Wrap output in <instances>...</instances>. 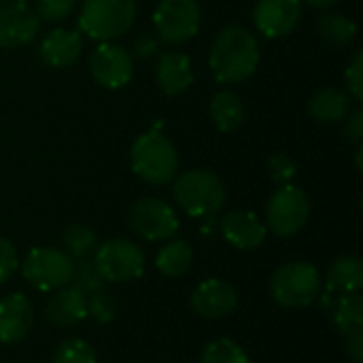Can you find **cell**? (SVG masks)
<instances>
[{"label":"cell","mask_w":363,"mask_h":363,"mask_svg":"<svg viewBox=\"0 0 363 363\" xmlns=\"http://www.w3.org/2000/svg\"><path fill=\"white\" fill-rule=\"evenodd\" d=\"M208 66L223 85H236L251 79L259 66L257 38L242 26H225L211 45Z\"/></svg>","instance_id":"1"},{"label":"cell","mask_w":363,"mask_h":363,"mask_svg":"<svg viewBox=\"0 0 363 363\" xmlns=\"http://www.w3.org/2000/svg\"><path fill=\"white\" fill-rule=\"evenodd\" d=\"M130 166L143 183L164 187L177 177L179 153L166 134L160 130H149L134 140L130 149Z\"/></svg>","instance_id":"2"},{"label":"cell","mask_w":363,"mask_h":363,"mask_svg":"<svg viewBox=\"0 0 363 363\" xmlns=\"http://www.w3.org/2000/svg\"><path fill=\"white\" fill-rule=\"evenodd\" d=\"M177 204L189 217H213L225 204V187L221 179L204 168L185 170L172 187Z\"/></svg>","instance_id":"3"},{"label":"cell","mask_w":363,"mask_h":363,"mask_svg":"<svg viewBox=\"0 0 363 363\" xmlns=\"http://www.w3.org/2000/svg\"><path fill=\"white\" fill-rule=\"evenodd\" d=\"M136 17V0H83L79 32L106 43L123 36Z\"/></svg>","instance_id":"4"},{"label":"cell","mask_w":363,"mask_h":363,"mask_svg":"<svg viewBox=\"0 0 363 363\" xmlns=\"http://www.w3.org/2000/svg\"><path fill=\"white\" fill-rule=\"evenodd\" d=\"M270 294L285 308H306L321 294L319 270L308 262H289L272 274Z\"/></svg>","instance_id":"5"},{"label":"cell","mask_w":363,"mask_h":363,"mask_svg":"<svg viewBox=\"0 0 363 363\" xmlns=\"http://www.w3.org/2000/svg\"><path fill=\"white\" fill-rule=\"evenodd\" d=\"M74 262L66 251L53 247L32 249L21 266L23 279L38 291H57L72 281Z\"/></svg>","instance_id":"6"},{"label":"cell","mask_w":363,"mask_h":363,"mask_svg":"<svg viewBox=\"0 0 363 363\" xmlns=\"http://www.w3.org/2000/svg\"><path fill=\"white\" fill-rule=\"evenodd\" d=\"M153 26L162 43L183 45L191 40L202 26L198 0H160L153 11Z\"/></svg>","instance_id":"7"},{"label":"cell","mask_w":363,"mask_h":363,"mask_svg":"<svg viewBox=\"0 0 363 363\" xmlns=\"http://www.w3.org/2000/svg\"><path fill=\"white\" fill-rule=\"evenodd\" d=\"M308 217H311V200L294 183L281 185L268 200L266 221L277 236L287 238L298 234L306 225Z\"/></svg>","instance_id":"8"},{"label":"cell","mask_w":363,"mask_h":363,"mask_svg":"<svg viewBox=\"0 0 363 363\" xmlns=\"http://www.w3.org/2000/svg\"><path fill=\"white\" fill-rule=\"evenodd\" d=\"M94 264L104 283H130L140 279L145 272L143 251L125 238H115L100 245L96 249Z\"/></svg>","instance_id":"9"},{"label":"cell","mask_w":363,"mask_h":363,"mask_svg":"<svg viewBox=\"0 0 363 363\" xmlns=\"http://www.w3.org/2000/svg\"><path fill=\"white\" fill-rule=\"evenodd\" d=\"M130 230L151 242L168 240L179 230V217L174 208L160 198H140L128 211Z\"/></svg>","instance_id":"10"},{"label":"cell","mask_w":363,"mask_h":363,"mask_svg":"<svg viewBox=\"0 0 363 363\" xmlns=\"http://www.w3.org/2000/svg\"><path fill=\"white\" fill-rule=\"evenodd\" d=\"M89 74L104 89H121L132 81L134 60L130 51L111 40L100 43L89 55Z\"/></svg>","instance_id":"11"},{"label":"cell","mask_w":363,"mask_h":363,"mask_svg":"<svg viewBox=\"0 0 363 363\" xmlns=\"http://www.w3.org/2000/svg\"><path fill=\"white\" fill-rule=\"evenodd\" d=\"M300 19V0H257L253 9V23L264 38H283L291 34Z\"/></svg>","instance_id":"12"},{"label":"cell","mask_w":363,"mask_h":363,"mask_svg":"<svg viewBox=\"0 0 363 363\" xmlns=\"http://www.w3.org/2000/svg\"><path fill=\"white\" fill-rule=\"evenodd\" d=\"M40 30V19L26 2H6L0 9V47L17 49L30 45Z\"/></svg>","instance_id":"13"},{"label":"cell","mask_w":363,"mask_h":363,"mask_svg":"<svg viewBox=\"0 0 363 363\" xmlns=\"http://www.w3.org/2000/svg\"><path fill=\"white\" fill-rule=\"evenodd\" d=\"M238 306L236 289L221 279H208L191 294V308L204 319H221L234 313Z\"/></svg>","instance_id":"14"},{"label":"cell","mask_w":363,"mask_h":363,"mask_svg":"<svg viewBox=\"0 0 363 363\" xmlns=\"http://www.w3.org/2000/svg\"><path fill=\"white\" fill-rule=\"evenodd\" d=\"M34 323V306L23 294L0 300V345H15L28 336Z\"/></svg>","instance_id":"15"},{"label":"cell","mask_w":363,"mask_h":363,"mask_svg":"<svg viewBox=\"0 0 363 363\" xmlns=\"http://www.w3.org/2000/svg\"><path fill=\"white\" fill-rule=\"evenodd\" d=\"M221 236L240 251H253L266 240V225L251 211H230L221 217Z\"/></svg>","instance_id":"16"},{"label":"cell","mask_w":363,"mask_h":363,"mask_svg":"<svg viewBox=\"0 0 363 363\" xmlns=\"http://www.w3.org/2000/svg\"><path fill=\"white\" fill-rule=\"evenodd\" d=\"M155 83L166 96H179L194 85V68L189 55L181 51H164L155 62Z\"/></svg>","instance_id":"17"},{"label":"cell","mask_w":363,"mask_h":363,"mask_svg":"<svg viewBox=\"0 0 363 363\" xmlns=\"http://www.w3.org/2000/svg\"><path fill=\"white\" fill-rule=\"evenodd\" d=\"M40 60L51 68H68L72 66L81 51H83V38L79 30H66L55 28L51 30L43 43H40Z\"/></svg>","instance_id":"18"},{"label":"cell","mask_w":363,"mask_h":363,"mask_svg":"<svg viewBox=\"0 0 363 363\" xmlns=\"http://www.w3.org/2000/svg\"><path fill=\"white\" fill-rule=\"evenodd\" d=\"M363 287V264L359 257L342 255L334 259L328 268V291L323 304L332 308V304L347 294H357Z\"/></svg>","instance_id":"19"},{"label":"cell","mask_w":363,"mask_h":363,"mask_svg":"<svg viewBox=\"0 0 363 363\" xmlns=\"http://www.w3.org/2000/svg\"><path fill=\"white\" fill-rule=\"evenodd\" d=\"M45 315L55 328H72L87 317L85 296L74 287H62L47 300Z\"/></svg>","instance_id":"20"},{"label":"cell","mask_w":363,"mask_h":363,"mask_svg":"<svg viewBox=\"0 0 363 363\" xmlns=\"http://www.w3.org/2000/svg\"><path fill=\"white\" fill-rule=\"evenodd\" d=\"M351 113V96L338 87H323L308 100V115L321 123H340Z\"/></svg>","instance_id":"21"},{"label":"cell","mask_w":363,"mask_h":363,"mask_svg":"<svg viewBox=\"0 0 363 363\" xmlns=\"http://www.w3.org/2000/svg\"><path fill=\"white\" fill-rule=\"evenodd\" d=\"M211 119L219 132H236L245 121V102L232 89H221L211 98Z\"/></svg>","instance_id":"22"},{"label":"cell","mask_w":363,"mask_h":363,"mask_svg":"<svg viewBox=\"0 0 363 363\" xmlns=\"http://www.w3.org/2000/svg\"><path fill=\"white\" fill-rule=\"evenodd\" d=\"M194 262V253L187 240H170L166 247L160 249L157 257H155V268L168 277V279H177L183 277Z\"/></svg>","instance_id":"23"},{"label":"cell","mask_w":363,"mask_h":363,"mask_svg":"<svg viewBox=\"0 0 363 363\" xmlns=\"http://www.w3.org/2000/svg\"><path fill=\"white\" fill-rule=\"evenodd\" d=\"M319 34L325 43H330L332 47H347L355 40L357 36V23L342 15V13H323L319 17Z\"/></svg>","instance_id":"24"},{"label":"cell","mask_w":363,"mask_h":363,"mask_svg":"<svg viewBox=\"0 0 363 363\" xmlns=\"http://www.w3.org/2000/svg\"><path fill=\"white\" fill-rule=\"evenodd\" d=\"M330 311H332V317H334V325L342 336L363 328V300L359 291L340 296L332 304Z\"/></svg>","instance_id":"25"},{"label":"cell","mask_w":363,"mask_h":363,"mask_svg":"<svg viewBox=\"0 0 363 363\" xmlns=\"http://www.w3.org/2000/svg\"><path fill=\"white\" fill-rule=\"evenodd\" d=\"M62 240H64L66 253L77 259H85L89 253H94L98 249V238H96L94 230L87 225H79V223L66 228Z\"/></svg>","instance_id":"26"},{"label":"cell","mask_w":363,"mask_h":363,"mask_svg":"<svg viewBox=\"0 0 363 363\" xmlns=\"http://www.w3.org/2000/svg\"><path fill=\"white\" fill-rule=\"evenodd\" d=\"M202 363H249V357L240 345L230 338H219L206 345L202 353Z\"/></svg>","instance_id":"27"},{"label":"cell","mask_w":363,"mask_h":363,"mask_svg":"<svg viewBox=\"0 0 363 363\" xmlns=\"http://www.w3.org/2000/svg\"><path fill=\"white\" fill-rule=\"evenodd\" d=\"M53 363H96V351L87 340L68 338L57 345Z\"/></svg>","instance_id":"28"},{"label":"cell","mask_w":363,"mask_h":363,"mask_svg":"<svg viewBox=\"0 0 363 363\" xmlns=\"http://www.w3.org/2000/svg\"><path fill=\"white\" fill-rule=\"evenodd\" d=\"M72 287L79 289L83 296L91 294V291H98L104 287V279L102 274L98 272L96 264L94 262H87V259H81L77 266H74V272H72Z\"/></svg>","instance_id":"29"},{"label":"cell","mask_w":363,"mask_h":363,"mask_svg":"<svg viewBox=\"0 0 363 363\" xmlns=\"http://www.w3.org/2000/svg\"><path fill=\"white\" fill-rule=\"evenodd\" d=\"M85 302H87V315L91 319H96L98 323H108L117 315V304H115V300L104 289L87 294Z\"/></svg>","instance_id":"30"},{"label":"cell","mask_w":363,"mask_h":363,"mask_svg":"<svg viewBox=\"0 0 363 363\" xmlns=\"http://www.w3.org/2000/svg\"><path fill=\"white\" fill-rule=\"evenodd\" d=\"M74 4L77 0H34V13L43 21L57 23L70 17V13L74 11Z\"/></svg>","instance_id":"31"},{"label":"cell","mask_w":363,"mask_h":363,"mask_svg":"<svg viewBox=\"0 0 363 363\" xmlns=\"http://www.w3.org/2000/svg\"><path fill=\"white\" fill-rule=\"evenodd\" d=\"M268 172H270V179L277 185H287V183H291L296 179L298 164L287 153H274L268 160Z\"/></svg>","instance_id":"32"},{"label":"cell","mask_w":363,"mask_h":363,"mask_svg":"<svg viewBox=\"0 0 363 363\" xmlns=\"http://www.w3.org/2000/svg\"><path fill=\"white\" fill-rule=\"evenodd\" d=\"M345 79H347V94L355 100V102H362L363 100V51L359 49L355 55H353V60H351V64H349V68H347V72H345Z\"/></svg>","instance_id":"33"},{"label":"cell","mask_w":363,"mask_h":363,"mask_svg":"<svg viewBox=\"0 0 363 363\" xmlns=\"http://www.w3.org/2000/svg\"><path fill=\"white\" fill-rule=\"evenodd\" d=\"M17 266H19L17 249L13 247L11 240L0 238V285L13 277V272L17 270Z\"/></svg>","instance_id":"34"},{"label":"cell","mask_w":363,"mask_h":363,"mask_svg":"<svg viewBox=\"0 0 363 363\" xmlns=\"http://www.w3.org/2000/svg\"><path fill=\"white\" fill-rule=\"evenodd\" d=\"M157 51H160V38L153 32H143L134 40V55L138 60H149V57L157 55Z\"/></svg>","instance_id":"35"},{"label":"cell","mask_w":363,"mask_h":363,"mask_svg":"<svg viewBox=\"0 0 363 363\" xmlns=\"http://www.w3.org/2000/svg\"><path fill=\"white\" fill-rule=\"evenodd\" d=\"M345 136L355 143L357 147L363 143V108L357 106L347 115V125H345Z\"/></svg>","instance_id":"36"},{"label":"cell","mask_w":363,"mask_h":363,"mask_svg":"<svg viewBox=\"0 0 363 363\" xmlns=\"http://www.w3.org/2000/svg\"><path fill=\"white\" fill-rule=\"evenodd\" d=\"M345 353L353 363H362L363 359V328L355 330L351 334H347V342H345Z\"/></svg>","instance_id":"37"},{"label":"cell","mask_w":363,"mask_h":363,"mask_svg":"<svg viewBox=\"0 0 363 363\" xmlns=\"http://www.w3.org/2000/svg\"><path fill=\"white\" fill-rule=\"evenodd\" d=\"M313 9H328V6H332V4H336V2H340V0H306Z\"/></svg>","instance_id":"38"},{"label":"cell","mask_w":363,"mask_h":363,"mask_svg":"<svg viewBox=\"0 0 363 363\" xmlns=\"http://www.w3.org/2000/svg\"><path fill=\"white\" fill-rule=\"evenodd\" d=\"M2 2H26V0H2Z\"/></svg>","instance_id":"39"}]
</instances>
